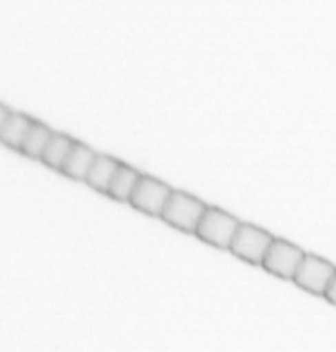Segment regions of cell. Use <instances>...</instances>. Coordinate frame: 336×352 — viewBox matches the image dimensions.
I'll return each instance as SVG.
<instances>
[{
	"label": "cell",
	"instance_id": "cell-1",
	"mask_svg": "<svg viewBox=\"0 0 336 352\" xmlns=\"http://www.w3.org/2000/svg\"><path fill=\"white\" fill-rule=\"evenodd\" d=\"M207 207L209 205H205L197 197L180 190H172L169 200H167L159 218L172 228L182 231V233L193 234Z\"/></svg>",
	"mask_w": 336,
	"mask_h": 352
},
{
	"label": "cell",
	"instance_id": "cell-2",
	"mask_svg": "<svg viewBox=\"0 0 336 352\" xmlns=\"http://www.w3.org/2000/svg\"><path fill=\"white\" fill-rule=\"evenodd\" d=\"M240 220L233 214L223 212L217 207H207L202 214L196 234L200 241H204L217 249H228L238 231Z\"/></svg>",
	"mask_w": 336,
	"mask_h": 352
},
{
	"label": "cell",
	"instance_id": "cell-3",
	"mask_svg": "<svg viewBox=\"0 0 336 352\" xmlns=\"http://www.w3.org/2000/svg\"><path fill=\"white\" fill-rule=\"evenodd\" d=\"M274 236L266 230L249 225V223H240L233 241H231L228 251L231 254L244 261L251 265H261L266 252L273 243Z\"/></svg>",
	"mask_w": 336,
	"mask_h": 352
},
{
	"label": "cell",
	"instance_id": "cell-4",
	"mask_svg": "<svg viewBox=\"0 0 336 352\" xmlns=\"http://www.w3.org/2000/svg\"><path fill=\"white\" fill-rule=\"evenodd\" d=\"M304 257L305 252L299 246L286 241V239L274 238L264 259H262L261 267L275 277L292 280L299 265L302 264Z\"/></svg>",
	"mask_w": 336,
	"mask_h": 352
},
{
	"label": "cell",
	"instance_id": "cell-5",
	"mask_svg": "<svg viewBox=\"0 0 336 352\" xmlns=\"http://www.w3.org/2000/svg\"><path fill=\"white\" fill-rule=\"evenodd\" d=\"M171 194L172 188L167 184L151 177V175L141 174L128 204L138 212L159 218Z\"/></svg>",
	"mask_w": 336,
	"mask_h": 352
},
{
	"label": "cell",
	"instance_id": "cell-6",
	"mask_svg": "<svg viewBox=\"0 0 336 352\" xmlns=\"http://www.w3.org/2000/svg\"><path fill=\"white\" fill-rule=\"evenodd\" d=\"M335 274V265L330 264L328 261L313 254H305L302 264L299 265L292 280L305 292L323 297Z\"/></svg>",
	"mask_w": 336,
	"mask_h": 352
},
{
	"label": "cell",
	"instance_id": "cell-7",
	"mask_svg": "<svg viewBox=\"0 0 336 352\" xmlns=\"http://www.w3.org/2000/svg\"><path fill=\"white\" fill-rule=\"evenodd\" d=\"M96 156L97 153L94 151V149H90L89 146L76 141L59 173L72 180L84 182L85 177H87L90 167H92L94 161H96Z\"/></svg>",
	"mask_w": 336,
	"mask_h": 352
},
{
	"label": "cell",
	"instance_id": "cell-8",
	"mask_svg": "<svg viewBox=\"0 0 336 352\" xmlns=\"http://www.w3.org/2000/svg\"><path fill=\"white\" fill-rule=\"evenodd\" d=\"M120 164H122V162H120L118 159L107 156V154H97L96 161H94L92 167H90L84 182L87 184L90 188H94V190L101 192V194H107L112 179L117 174Z\"/></svg>",
	"mask_w": 336,
	"mask_h": 352
},
{
	"label": "cell",
	"instance_id": "cell-9",
	"mask_svg": "<svg viewBox=\"0 0 336 352\" xmlns=\"http://www.w3.org/2000/svg\"><path fill=\"white\" fill-rule=\"evenodd\" d=\"M33 122L34 120L28 117V115L12 111L3 128L0 130V143L6 144L7 148L15 149V151H20L25 136H27L30 128H32Z\"/></svg>",
	"mask_w": 336,
	"mask_h": 352
},
{
	"label": "cell",
	"instance_id": "cell-10",
	"mask_svg": "<svg viewBox=\"0 0 336 352\" xmlns=\"http://www.w3.org/2000/svg\"><path fill=\"white\" fill-rule=\"evenodd\" d=\"M141 177V173H138L135 167H130L127 164H120L117 174L112 179L109 190L105 195H109L110 199L122 201V204H128L130 197L135 190L138 180Z\"/></svg>",
	"mask_w": 336,
	"mask_h": 352
},
{
	"label": "cell",
	"instance_id": "cell-11",
	"mask_svg": "<svg viewBox=\"0 0 336 352\" xmlns=\"http://www.w3.org/2000/svg\"><path fill=\"white\" fill-rule=\"evenodd\" d=\"M76 140H72L71 136L64 135V133H53L48 144H46L45 151H43L40 161L45 166H48L53 170H61V167L66 161L69 153H71L72 146H74Z\"/></svg>",
	"mask_w": 336,
	"mask_h": 352
},
{
	"label": "cell",
	"instance_id": "cell-12",
	"mask_svg": "<svg viewBox=\"0 0 336 352\" xmlns=\"http://www.w3.org/2000/svg\"><path fill=\"white\" fill-rule=\"evenodd\" d=\"M53 133L54 131L46 126L45 123L34 120L32 128H30L27 136H25V141L23 144H21L19 153H21L23 156H27L30 159H36V161H40L41 154L45 151L46 144H48V141L51 136H53Z\"/></svg>",
	"mask_w": 336,
	"mask_h": 352
},
{
	"label": "cell",
	"instance_id": "cell-13",
	"mask_svg": "<svg viewBox=\"0 0 336 352\" xmlns=\"http://www.w3.org/2000/svg\"><path fill=\"white\" fill-rule=\"evenodd\" d=\"M323 297H325L330 303H333L335 307H336V274L333 276V278H331L328 289H326L325 295H323Z\"/></svg>",
	"mask_w": 336,
	"mask_h": 352
},
{
	"label": "cell",
	"instance_id": "cell-14",
	"mask_svg": "<svg viewBox=\"0 0 336 352\" xmlns=\"http://www.w3.org/2000/svg\"><path fill=\"white\" fill-rule=\"evenodd\" d=\"M10 113H12L10 109H7L6 105L0 104V130H2V128H3V124H6L8 117H10Z\"/></svg>",
	"mask_w": 336,
	"mask_h": 352
}]
</instances>
